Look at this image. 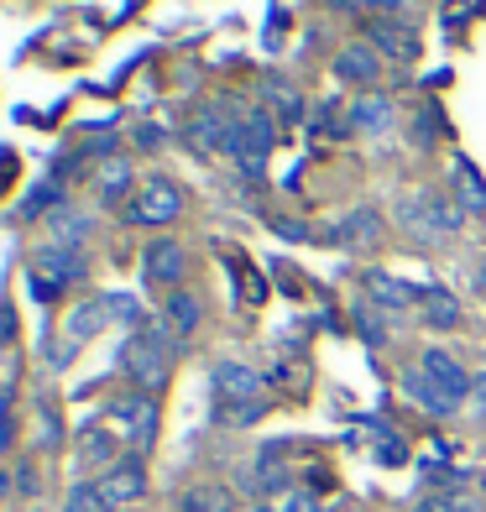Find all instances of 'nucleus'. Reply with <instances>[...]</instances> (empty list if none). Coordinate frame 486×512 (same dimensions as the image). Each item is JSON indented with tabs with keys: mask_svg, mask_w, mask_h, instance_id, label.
Instances as JSON below:
<instances>
[{
	"mask_svg": "<svg viewBox=\"0 0 486 512\" xmlns=\"http://www.w3.org/2000/svg\"><path fill=\"white\" fill-rule=\"evenodd\" d=\"M199 319H204V304L194 293H183V288H173L168 293V304H162V324H168V330L183 340V335H194L199 330Z\"/></svg>",
	"mask_w": 486,
	"mask_h": 512,
	"instance_id": "obj_16",
	"label": "nucleus"
},
{
	"mask_svg": "<svg viewBox=\"0 0 486 512\" xmlns=\"http://www.w3.org/2000/svg\"><path fill=\"white\" fill-rule=\"evenodd\" d=\"M110 309H115V298H89V304H79L74 314H68V340H89V335H100L105 324H110Z\"/></svg>",
	"mask_w": 486,
	"mask_h": 512,
	"instance_id": "obj_17",
	"label": "nucleus"
},
{
	"mask_svg": "<svg viewBox=\"0 0 486 512\" xmlns=\"http://www.w3.org/2000/svg\"><path fill=\"white\" fill-rule=\"evenodd\" d=\"M173 361H178V335L168 330V324H142V330L126 340V351H121L126 377L136 382V392H147V398L168 387Z\"/></svg>",
	"mask_w": 486,
	"mask_h": 512,
	"instance_id": "obj_1",
	"label": "nucleus"
},
{
	"mask_svg": "<svg viewBox=\"0 0 486 512\" xmlns=\"http://www.w3.org/2000/svg\"><path fill=\"white\" fill-rule=\"evenodd\" d=\"M382 215L377 209H351V215L340 220V241L351 246V251H372V246H382Z\"/></svg>",
	"mask_w": 486,
	"mask_h": 512,
	"instance_id": "obj_15",
	"label": "nucleus"
},
{
	"mask_svg": "<svg viewBox=\"0 0 486 512\" xmlns=\"http://www.w3.org/2000/svg\"><path fill=\"white\" fill-rule=\"evenodd\" d=\"M32 272L42 277V283H53V288H68V283H79V277L89 272V256L68 251V246H42L32 256Z\"/></svg>",
	"mask_w": 486,
	"mask_h": 512,
	"instance_id": "obj_8",
	"label": "nucleus"
},
{
	"mask_svg": "<svg viewBox=\"0 0 486 512\" xmlns=\"http://www.w3.org/2000/svg\"><path fill=\"white\" fill-rule=\"evenodd\" d=\"M335 74L351 79V84H377V79H382V58H377L372 42H351V48H340Z\"/></svg>",
	"mask_w": 486,
	"mask_h": 512,
	"instance_id": "obj_12",
	"label": "nucleus"
},
{
	"mask_svg": "<svg viewBox=\"0 0 486 512\" xmlns=\"http://www.w3.org/2000/svg\"><path fill=\"white\" fill-rule=\"evenodd\" d=\"M392 115H398V110H392V100L366 95V100L351 105V126H356V131H387V126H392Z\"/></svg>",
	"mask_w": 486,
	"mask_h": 512,
	"instance_id": "obj_21",
	"label": "nucleus"
},
{
	"mask_svg": "<svg viewBox=\"0 0 486 512\" xmlns=\"http://www.w3.org/2000/svg\"><path fill=\"white\" fill-rule=\"evenodd\" d=\"M471 288L486 293V256H476V262H471Z\"/></svg>",
	"mask_w": 486,
	"mask_h": 512,
	"instance_id": "obj_29",
	"label": "nucleus"
},
{
	"mask_svg": "<svg viewBox=\"0 0 486 512\" xmlns=\"http://www.w3.org/2000/svg\"><path fill=\"white\" fill-rule=\"evenodd\" d=\"M413 136H419V147L429 142V136H439V110H434V105L419 110V126H413Z\"/></svg>",
	"mask_w": 486,
	"mask_h": 512,
	"instance_id": "obj_28",
	"label": "nucleus"
},
{
	"mask_svg": "<svg viewBox=\"0 0 486 512\" xmlns=\"http://www.w3.org/2000/svg\"><path fill=\"white\" fill-rule=\"evenodd\" d=\"M455 199H460V209H471V215H486V178L476 173L471 157H455Z\"/></svg>",
	"mask_w": 486,
	"mask_h": 512,
	"instance_id": "obj_18",
	"label": "nucleus"
},
{
	"mask_svg": "<svg viewBox=\"0 0 486 512\" xmlns=\"http://www.w3.org/2000/svg\"><path fill=\"white\" fill-rule=\"evenodd\" d=\"M403 392H408V398H413V403H419L424 413H434V418H450V413L460 408V398H450V392H445V387H439V382L429 377V371H424V366H413V371H408V377H403Z\"/></svg>",
	"mask_w": 486,
	"mask_h": 512,
	"instance_id": "obj_11",
	"label": "nucleus"
},
{
	"mask_svg": "<svg viewBox=\"0 0 486 512\" xmlns=\"http://www.w3.org/2000/svg\"><path fill=\"white\" fill-rule=\"evenodd\" d=\"M398 220L413 230V236H434V241H450L455 230H460V209L445 199V194H434V189H413V194H403V204H398Z\"/></svg>",
	"mask_w": 486,
	"mask_h": 512,
	"instance_id": "obj_2",
	"label": "nucleus"
},
{
	"mask_svg": "<svg viewBox=\"0 0 486 512\" xmlns=\"http://www.w3.org/2000/svg\"><path fill=\"white\" fill-rule=\"evenodd\" d=\"M110 413H115V418H126V429H131V445H136V450H147L152 439H157V403L147 398V392H126V398H115Z\"/></svg>",
	"mask_w": 486,
	"mask_h": 512,
	"instance_id": "obj_10",
	"label": "nucleus"
},
{
	"mask_svg": "<svg viewBox=\"0 0 486 512\" xmlns=\"http://www.w3.org/2000/svg\"><path fill=\"white\" fill-rule=\"evenodd\" d=\"M372 6H387V11H403L408 0H372Z\"/></svg>",
	"mask_w": 486,
	"mask_h": 512,
	"instance_id": "obj_30",
	"label": "nucleus"
},
{
	"mask_svg": "<svg viewBox=\"0 0 486 512\" xmlns=\"http://www.w3.org/2000/svg\"><path fill=\"white\" fill-rule=\"evenodd\" d=\"M183 272H189V251H183V241H152L147 251H142V277L147 283H157V288H178L183 283Z\"/></svg>",
	"mask_w": 486,
	"mask_h": 512,
	"instance_id": "obj_6",
	"label": "nucleus"
},
{
	"mask_svg": "<svg viewBox=\"0 0 486 512\" xmlns=\"http://www.w3.org/2000/svg\"><path fill=\"white\" fill-rule=\"evenodd\" d=\"M115 465V434L110 429H100V424H89L84 434H79V465Z\"/></svg>",
	"mask_w": 486,
	"mask_h": 512,
	"instance_id": "obj_22",
	"label": "nucleus"
},
{
	"mask_svg": "<svg viewBox=\"0 0 486 512\" xmlns=\"http://www.w3.org/2000/svg\"><path fill=\"white\" fill-rule=\"evenodd\" d=\"M366 37H372V48L392 63H419V32L408 27V21H392V16H377L372 27H366Z\"/></svg>",
	"mask_w": 486,
	"mask_h": 512,
	"instance_id": "obj_7",
	"label": "nucleus"
},
{
	"mask_svg": "<svg viewBox=\"0 0 486 512\" xmlns=\"http://www.w3.org/2000/svg\"><path fill=\"white\" fill-rule=\"evenodd\" d=\"M95 486H100V497L110 502V512L142 507V497H147V465H142V455L115 460V465H110V471H105Z\"/></svg>",
	"mask_w": 486,
	"mask_h": 512,
	"instance_id": "obj_4",
	"label": "nucleus"
},
{
	"mask_svg": "<svg viewBox=\"0 0 486 512\" xmlns=\"http://www.w3.org/2000/svg\"><path fill=\"white\" fill-rule=\"evenodd\" d=\"M424 324H429V330H455V324H460V304H455L445 288H429L424 293Z\"/></svg>",
	"mask_w": 486,
	"mask_h": 512,
	"instance_id": "obj_23",
	"label": "nucleus"
},
{
	"mask_svg": "<svg viewBox=\"0 0 486 512\" xmlns=\"http://www.w3.org/2000/svg\"><path fill=\"white\" fill-rule=\"evenodd\" d=\"M424 371H429V377L439 382V387H445L450 392V398H466V392H471V371L466 366H460L450 351H439V345H429V351H424V361H419Z\"/></svg>",
	"mask_w": 486,
	"mask_h": 512,
	"instance_id": "obj_13",
	"label": "nucleus"
},
{
	"mask_svg": "<svg viewBox=\"0 0 486 512\" xmlns=\"http://www.w3.org/2000/svg\"><path fill=\"white\" fill-rule=\"evenodd\" d=\"M48 204H63V189H58V183H37V189H32L27 199H21V209H16V215H21V220H37Z\"/></svg>",
	"mask_w": 486,
	"mask_h": 512,
	"instance_id": "obj_26",
	"label": "nucleus"
},
{
	"mask_svg": "<svg viewBox=\"0 0 486 512\" xmlns=\"http://www.w3.org/2000/svg\"><path fill=\"white\" fill-rule=\"evenodd\" d=\"M63 512H110V502L100 497V486H95V481H79L74 492H68Z\"/></svg>",
	"mask_w": 486,
	"mask_h": 512,
	"instance_id": "obj_25",
	"label": "nucleus"
},
{
	"mask_svg": "<svg viewBox=\"0 0 486 512\" xmlns=\"http://www.w3.org/2000/svg\"><path fill=\"white\" fill-rule=\"evenodd\" d=\"M267 100H272V110H277V121H283V126L304 121V100H298V89L288 79H267Z\"/></svg>",
	"mask_w": 486,
	"mask_h": 512,
	"instance_id": "obj_24",
	"label": "nucleus"
},
{
	"mask_svg": "<svg viewBox=\"0 0 486 512\" xmlns=\"http://www.w3.org/2000/svg\"><path fill=\"white\" fill-rule=\"evenodd\" d=\"M178 512H236V492L230 486H189L178 497Z\"/></svg>",
	"mask_w": 486,
	"mask_h": 512,
	"instance_id": "obj_20",
	"label": "nucleus"
},
{
	"mask_svg": "<svg viewBox=\"0 0 486 512\" xmlns=\"http://www.w3.org/2000/svg\"><path fill=\"white\" fill-rule=\"evenodd\" d=\"M366 288H372V298H377L382 309L424 304V293H419V288H408V283H398V277H387V272H366Z\"/></svg>",
	"mask_w": 486,
	"mask_h": 512,
	"instance_id": "obj_19",
	"label": "nucleus"
},
{
	"mask_svg": "<svg viewBox=\"0 0 486 512\" xmlns=\"http://www.w3.org/2000/svg\"><path fill=\"white\" fill-rule=\"evenodd\" d=\"M95 194H100L105 209H126V204H131L126 194H136V173H131V162H126L121 152L100 157V168H95Z\"/></svg>",
	"mask_w": 486,
	"mask_h": 512,
	"instance_id": "obj_9",
	"label": "nucleus"
},
{
	"mask_svg": "<svg viewBox=\"0 0 486 512\" xmlns=\"http://www.w3.org/2000/svg\"><path fill=\"white\" fill-rule=\"evenodd\" d=\"M183 215V189H173L168 178H152L131 194V204L121 209L126 225H173Z\"/></svg>",
	"mask_w": 486,
	"mask_h": 512,
	"instance_id": "obj_3",
	"label": "nucleus"
},
{
	"mask_svg": "<svg viewBox=\"0 0 486 512\" xmlns=\"http://www.w3.org/2000/svg\"><path fill=\"white\" fill-rule=\"evenodd\" d=\"M262 512H319V502H314L309 492H283L277 502H267Z\"/></svg>",
	"mask_w": 486,
	"mask_h": 512,
	"instance_id": "obj_27",
	"label": "nucleus"
},
{
	"mask_svg": "<svg viewBox=\"0 0 486 512\" xmlns=\"http://www.w3.org/2000/svg\"><path fill=\"white\" fill-rule=\"evenodd\" d=\"M215 398H220V408H251V403H267L262 398V387H267V377L262 371H251L246 361H215Z\"/></svg>",
	"mask_w": 486,
	"mask_h": 512,
	"instance_id": "obj_5",
	"label": "nucleus"
},
{
	"mask_svg": "<svg viewBox=\"0 0 486 512\" xmlns=\"http://www.w3.org/2000/svg\"><path fill=\"white\" fill-rule=\"evenodd\" d=\"M48 236H53V246L84 251V241H89V215H84V209H74V204H58L53 215H48Z\"/></svg>",
	"mask_w": 486,
	"mask_h": 512,
	"instance_id": "obj_14",
	"label": "nucleus"
}]
</instances>
